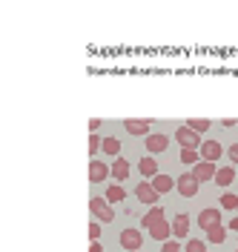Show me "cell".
Here are the masks:
<instances>
[{
	"label": "cell",
	"mask_w": 238,
	"mask_h": 252,
	"mask_svg": "<svg viewBox=\"0 0 238 252\" xmlns=\"http://www.w3.org/2000/svg\"><path fill=\"white\" fill-rule=\"evenodd\" d=\"M141 244H143V235L138 232V229H132V226H129V229L121 232V247H124V250L138 252V250H141Z\"/></svg>",
	"instance_id": "obj_5"
},
{
	"label": "cell",
	"mask_w": 238,
	"mask_h": 252,
	"mask_svg": "<svg viewBox=\"0 0 238 252\" xmlns=\"http://www.w3.org/2000/svg\"><path fill=\"white\" fill-rule=\"evenodd\" d=\"M112 178H115V181H127L129 178V160L127 158H115V163H112Z\"/></svg>",
	"instance_id": "obj_14"
},
{
	"label": "cell",
	"mask_w": 238,
	"mask_h": 252,
	"mask_svg": "<svg viewBox=\"0 0 238 252\" xmlns=\"http://www.w3.org/2000/svg\"><path fill=\"white\" fill-rule=\"evenodd\" d=\"M167 146H170V138H167L164 132H152V135H146V149H149L152 155L167 152Z\"/></svg>",
	"instance_id": "obj_9"
},
{
	"label": "cell",
	"mask_w": 238,
	"mask_h": 252,
	"mask_svg": "<svg viewBox=\"0 0 238 252\" xmlns=\"http://www.w3.org/2000/svg\"><path fill=\"white\" fill-rule=\"evenodd\" d=\"M181 163H201V152L198 149H181Z\"/></svg>",
	"instance_id": "obj_21"
},
{
	"label": "cell",
	"mask_w": 238,
	"mask_h": 252,
	"mask_svg": "<svg viewBox=\"0 0 238 252\" xmlns=\"http://www.w3.org/2000/svg\"><path fill=\"white\" fill-rule=\"evenodd\" d=\"M161 220H167V218H164V209H161V206H149V212L141 218V226H143V229H152V226L161 223Z\"/></svg>",
	"instance_id": "obj_12"
},
{
	"label": "cell",
	"mask_w": 238,
	"mask_h": 252,
	"mask_svg": "<svg viewBox=\"0 0 238 252\" xmlns=\"http://www.w3.org/2000/svg\"><path fill=\"white\" fill-rule=\"evenodd\" d=\"M124 198H127V189H124V187L112 184V187L106 189V201H109V204H118V201H124Z\"/></svg>",
	"instance_id": "obj_19"
},
{
	"label": "cell",
	"mask_w": 238,
	"mask_h": 252,
	"mask_svg": "<svg viewBox=\"0 0 238 252\" xmlns=\"http://www.w3.org/2000/svg\"><path fill=\"white\" fill-rule=\"evenodd\" d=\"M109 175H112V166H106V163H101V160L92 158V163H89V181H92V184H101V181H106Z\"/></svg>",
	"instance_id": "obj_10"
},
{
	"label": "cell",
	"mask_w": 238,
	"mask_h": 252,
	"mask_svg": "<svg viewBox=\"0 0 238 252\" xmlns=\"http://www.w3.org/2000/svg\"><path fill=\"white\" fill-rule=\"evenodd\" d=\"M138 169H141L143 178H155V175H161V172H158V163H155V158H149V155L138 160Z\"/></svg>",
	"instance_id": "obj_15"
},
{
	"label": "cell",
	"mask_w": 238,
	"mask_h": 252,
	"mask_svg": "<svg viewBox=\"0 0 238 252\" xmlns=\"http://www.w3.org/2000/svg\"><path fill=\"white\" fill-rule=\"evenodd\" d=\"M161 252H181V244H178V241H172V238H170V241H167V244L161 247Z\"/></svg>",
	"instance_id": "obj_28"
},
{
	"label": "cell",
	"mask_w": 238,
	"mask_h": 252,
	"mask_svg": "<svg viewBox=\"0 0 238 252\" xmlns=\"http://www.w3.org/2000/svg\"><path fill=\"white\" fill-rule=\"evenodd\" d=\"M152 187H155V192H158V195H164V192L175 189V181L170 178V175H155V178H152Z\"/></svg>",
	"instance_id": "obj_17"
},
{
	"label": "cell",
	"mask_w": 238,
	"mask_h": 252,
	"mask_svg": "<svg viewBox=\"0 0 238 252\" xmlns=\"http://www.w3.org/2000/svg\"><path fill=\"white\" fill-rule=\"evenodd\" d=\"M175 141L181 143V149H201V138L192 132V129H187V126H178V132H175Z\"/></svg>",
	"instance_id": "obj_2"
},
{
	"label": "cell",
	"mask_w": 238,
	"mask_h": 252,
	"mask_svg": "<svg viewBox=\"0 0 238 252\" xmlns=\"http://www.w3.org/2000/svg\"><path fill=\"white\" fill-rule=\"evenodd\" d=\"M230 229H233V232H238V215H233V220H230Z\"/></svg>",
	"instance_id": "obj_31"
},
{
	"label": "cell",
	"mask_w": 238,
	"mask_h": 252,
	"mask_svg": "<svg viewBox=\"0 0 238 252\" xmlns=\"http://www.w3.org/2000/svg\"><path fill=\"white\" fill-rule=\"evenodd\" d=\"M89 209H92V215H95L98 220H103V223L115 220V209H109V201H106V198H92V201H89Z\"/></svg>",
	"instance_id": "obj_1"
},
{
	"label": "cell",
	"mask_w": 238,
	"mask_h": 252,
	"mask_svg": "<svg viewBox=\"0 0 238 252\" xmlns=\"http://www.w3.org/2000/svg\"><path fill=\"white\" fill-rule=\"evenodd\" d=\"M175 189H178L184 198H195V195H198V181L192 178V172H184L175 181Z\"/></svg>",
	"instance_id": "obj_4"
},
{
	"label": "cell",
	"mask_w": 238,
	"mask_h": 252,
	"mask_svg": "<svg viewBox=\"0 0 238 252\" xmlns=\"http://www.w3.org/2000/svg\"><path fill=\"white\" fill-rule=\"evenodd\" d=\"M149 235L155 238V241H164V244H167L170 235H172V223H170V220H161V223H155V226L149 229Z\"/></svg>",
	"instance_id": "obj_13"
},
{
	"label": "cell",
	"mask_w": 238,
	"mask_h": 252,
	"mask_svg": "<svg viewBox=\"0 0 238 252\" xmlns=\"http://www.w3.org/2000/svg\"><path fill=\"white\" fill-rule=\"evenodd\" d=\"M89 238H92V244L101 238V223H98V220H92V223H89Z\"/></svg>",
	"instance_id": "obj_27"
},
{
	"label": "cell",
	"mask_w": 238,
	"mask_h": 252,
	"mask_svg": "<svg viewBox=\"0 0 238 252\" xmlns=\"http://www.w3.org/2000/svg\"><path fill=\"white\" fill-rule=\"evenodd\" d=\"M198 226H201L204 232H209L212 226H221V209H212V206L201 209V212H198Z\"/></svg>",
	"instance_id": "obj_3"
},
{
	"label": "cell",
	"mask_w": 238,
	"mask_h": 252,
	"mask_svg": "<svg viewBox=\"0 0 238 252\" xmlns=\"http://www.w3.org/2000/svg\"><path fill=\"white\" fill-rule=\"evenodd\" d=\"M184 252H206V244H204V241H198V238H187Z\"/></svg>",
	"instance_id": "obj_23"
},
{
	"label": "cell",
	"mask_w": 238,
	"mask_h": 252,
	"mask_svg": "<svg viewBox=\"0 0 238 252\" xmlns=\"http://www.w3.org/2000/svg\"><path fill=\"white\" fill-rule=\"evenodd\" d=\"M187 235H190V215L181 212V215L172 218V238H187Z\"/></svg>",
	"instance_id": "obj_11"
},
{
	"label": "cell",
	"mask_w": 238,
	"mask_h": 252,
	"mask_svg": "<svg viewBox=\"0 0 238 252\" xmlns=\"http://www.w3.org/2000/svg\"><path fill=\"white\" fill-rule=\"evenodd\" d=\"M206 241H209V244H224V241H227V229H224V226H212V229L206 232Z\"/></svg>",
	"instance_id": "obj_20"
},
{
	"label": "cell",
	"mask_w": 238,
	"mask_h": 252,
	"mask_svg": "<svg viewBox=\"0 0 238 252\" xmlns=\"http://www.w3.org/2000/svg\"><path fill=\"white\" fill-rule=\"evenodd\" d=\"M149 121H124V129L129 135H149Z\"/></svg>",
	"instance_id": "obj_16"
},
{
	"label": "cell",
	"mask_w": 238,
	"mask_h": 252,
	"mask_svg": "<svg viewBox=\"0 0 238 252\" xmlns=\"http://www.w3.org/2000/svg\"><path fill=\"white\" fill-rule=\"evenodd\" d=\"M198 152H201V160H209V163H215V160L224 155V149H221V143L218 141H204Z\"/></svg>",
	"instance_id": "obj_8"
},
{
	"label": "cell",
	"mask_w": 238,
	"mask_h": 252,
	"mask_svg": "<svg viewBox=\"0 0 238 252\" xmlns=\"http://www.w3.org/2000/svg\"><path fill=\"white\" fill-rule=\"evenodd\" d=\"M233 181H236V169H233V166H221V169L215 172V184H218V187H230Z\"/></svg>",
	"instance_id": "obj_18"
},
{
	"label": "cell",
	"mask_w": 238,
	"mask_h": 252,
	"mask_svg": "<svg viewBox=\"0 0 238 252\" xmlns=\"http://www.w3.org/2000/svg\"><path fill=\"white\" fill-rule=\"evenodd\" d=\"M135 195H138V201H141V204L158 206V192H155L152 184H146V181H141V184L135 187Z\"/></svg>",
	"instance_id": "obj_7"
},
{
	"label": "cell",
	"mask_w": 238,
	"mask_h": 252,
	"mask_svg": "<svg viewBox=\"0 0 238 252\" xmlns=\"http://www.w3.org/2000/svg\"><path fill=\"white\" fill-rule=\"evenodd\" d=\"M89 252H103V247H101V244H98V241H95V244L89 247Z\"/></svg>",
	"instance_id": "obj_32"
},
{
	"label": "cell",
	"mask_w": 238,
	"mask_h": 252,
	"mask_svg": "<svg viewBox=\"0 0 238 252\" xmlns=\"http://www.w3.org/2000/svg\"><path fill=\"white\" fill-rule=\"evenodd\" d=\"M98 149H103V138H98V135H89V155H95Z\"/></svg>",
	"instance_id": "obj_26"
},
{
	"label": "cell",
	"mask_w": 238,
	"mask_h": 252,
	"mask_svg": "<svg viewBox=\"0 0 238 252\" xmlns=\"http://www.w3.org/2000/svg\"><path fill=\"white\" fill-rule=\"evenodd\" d=\"M103 152L118 158V152H121V141H118V138H103Z\"/></svg>",
	"instance_id": "obj_22"
},
{
	"label": "cell",
	"mask_w": 238,
	"mask_h": 252,
	"mask_svg": "<svg viewBox=\"0 0 238 252\" xmlns=\"http://www.w3.org/2000/svg\"><path fill=\"white\" fill-rule=\"evenodd\" d=\"M215 163H209V160H201V163H195L192 166V178L198 181V184H204V181H215Z\"/></svg>",
	"instance_id": "obj_6"
},
{
	"label": "cell",
	"mask_w": 238,
	"mask_h": 252,
	"mask_svg": "<svg viewBox=\"0 0 238 252\" xmlns=\"http://www.w3.org/2000/svg\"><path fill=\"white\" fill-rule=\"evenodd\" d=\"M221 206H224V209H238V195L224 192V195H221Z\"/></svg>",
	"instance_id": "obj_25"
},
{
	"label": "cell",
	"mask_w": 238,
	"mask_h": 252,
	"mask_svg": "<svg viewBox=\"0 0 238 252\" xmlns=\"http://www.w3.org/2000/svg\"><path fill=\"white\" fill-rule=\"evenodd\" d=\"M98 129H101V118H92V121H89V132L95 135Z\"/></svg>",
	"instance_id": "obj_30"
},
{
	"label": "cell",
	"mask_w": 238,
	"mask_h": 252,
	"mask_svg": "<svg viewBox=\"0 0 238 252\" xmlns=\"http://www.w3.org/2000/svg\"><path fill=\"white\" fill-rule=\"evenodd\" d=\"M227 155H230V160H233V163H238V143H233V146H230V152H227Z\"/></svg>",
	"instance_id": "obj_29"
},
{
	"label": "cell",
	"mask_w": 238,
	"mask_h": 252,
	"mask_svg": "<svg viewBox=\"0 0 238 252\" xmlns=\"http://www.w3.org/2000/svg\"><path fill=\"white\" fill-rule=\"evenodd\" d=\"M236 252H238V250H236Z\"/></svg>",
	"instance_id": "obj_33"
},
{
	"label": "cell",
	"mask_w": 238,
	"mask_h": 252,
	"mask_svg": "<svg viewBox=\"0 0 238 252\" xmlns=\"http://www.w3.org/2000/svg\"><path fill=\"white\" fill-rule=\"evenodd\" d=\"M187 129H192L195 135H201V132H206V129H209V121H198V118H192L190 124H187Z\"/></svg>",
	"instance_id": "obj_24"
}]
</instances>
